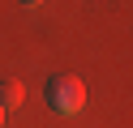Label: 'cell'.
Here are the masks:
<instances>
[{
    "label": "cell",
    "instance_id": "cell-1",
    "mask_svg": "<svg viewBox=\"0 0 133 128\" xmlns=\"http://www.w3.org/2000/svg\"><path fill=\"white\" fill-rule=\"evenodd\" d=\"M43 98L47 107L56 111V115H77L82 107H86V81L73 73H56L52 81L43 85Z\"/></svg>",
    "mask_w": 133,
    "mask_h": 128
},
{
    "label": "cell",
    "instance_id": "cell-2",
    "mask_svg": "<svg viewBox=\"0 0 133 128\" xmlns=\"http://www.w3.org/2000/svg\"><path fill=\"white\" fill-rule=\"evenodd\" d=\"M22 98H26V90H22V81H13V77H4V81H0V107H4V115H9L13 107H22Z\"/></svg>",
    "mask_w": 133,
    "mask_h": 128
},
{
    "label": "cell",
    "instance_id": "cell-3",
    "mask_svg": "<svg viewBox=\"0 0 133 128\" xmlns=\"http://www.w3.org/2000/svg\"><path fill=\"white\" fill-rule=\"evenodd\" d=\"M22 4H26V9H39V4H43V0H22Z\"/></svg>",
    "mask_w": 133,
    "mask_h": 128
},
{
    "label": "cell",
    "instance_id": "cell-4",
    "mask_svg": "<svg viewBox=\"0 0 133 128\" xmlns=\"http://www.w3.org/2000/svg\"><path fill=\"white\" fill-rule=\"evenodd\" d=\"M0 128H4V107H0Z\"/></svg>",
    "mask_w": 133,
    "mask_h": 128
}]
</instances>
